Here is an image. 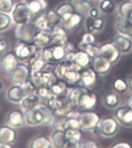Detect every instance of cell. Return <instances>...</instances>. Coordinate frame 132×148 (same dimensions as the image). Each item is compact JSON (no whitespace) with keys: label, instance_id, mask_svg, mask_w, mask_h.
<instances>
[{"label":"cell","instance_id":"6da1fadb","mask_svg":"<svg viewBox=\"0 0 132 148\" xmlns=\"http://www.w3.org/2000/svg\"><path fill=\"white\" fill-rule=\"evenodd\" d=\"M80 69L74 62L64 60L58 62L54 72L59 79H62L69 84H75L80 82Z\"/></svg>","mask_w":132,"mask_h":148},{"label":"cell","instance_id":"7a4b0ae2","mask_svg":"<svg viewBox=\"0 0 132 148\" xmlns=\"http://www.w3.org/2000/svg\"><path fill=\"white\" fill-rule=\"evenodd\" d=\"M39 30L33 21H29L27 23L17 24L15 35L19 41L31 43L34 42L35 36Z\"/></svg>","mask_w":132,"mask_h":148},{"label":"cell","instance_id":"3957f363","mask_svg":"<svg viewBox=\"0 0 132 148\" xmlns=\"http://www.w3.org/2000/svg\"><path fill=\"white\" fill-rule=\"evenodd\" d=\"M67 53V47L58 44H50L42 49V55L50 63H58L64 60Z\"/></svg>","mask_w":132,"mask_h":148},{"label":"cell","instance_id":"277c9868","mask_svg":"<svg viewBox=\"0 0 132 148\" xmlns=\"http://www.w3.org/2000/svg\"><path fill=\"white\" fill-rule=\"evenodd\" d=\"M54 69H48V63H47L44 70L36 73L33 75H31L30 78L34 81L35 84L36 85L37 87H40V86L50 87L54 83H56L59 79L57 76L56 75Z\"/></svg>","mask_w":132,"mask_h":148},{"label":"cell","instance_id":"5b68a950","mask_svg":"<svg viewBox=\"0 0 132 148\" xmlns=\"http://www.w3.org/2000/svg\"><path fill=\"white\" fill-rule=\"evenodd\" d=\"M40 49L42 48H39L34 42L29 43V42L19 41L16 44L14 53H16L19 60L22 61H26V60H30L32 56H34Z\"/></svg>","mask_w":132,"mask_h":148},{"label":"cell","instance_id":"8992f818","mask_svg":"<svg viewBox=\"0 0 132 148\" xmlns=\"http://www.w3.org/2000/svg\"><path fill=\"white\" fill-rule=\"evenodd\" d=\"M97 102V97L94 92L84 86H81V90L76 100V106L84 110L94 108Z\"/></svg>","mask_w":132,"mask_h":148},{"label":"cell","instance_id":"52a82bcc","mask_svg":"<svg viewBox=\"0 0 132 148\" xmlns=\"http://www.w3.org/2000/svg\"><path fill=\"white\" fill-rule=\"evenodd\" d=\"M118 127V120L112 117H105L100 120L94 130H97L98 134L104 137H111L117 134Z\"/></svg>","mask_w":132,"mask_h":148},{"label":"cell","instance_id":"ba28073f","mask_svg":"<svg viewBox=\"0 0 132 148\" xmlns=\"http://www.w3.org/2000/svg\"><path fill=\"white\" fill-rule=\"evenodd\" d=\"M79 120L82 131H92L97 127L100 119L94 112L87 111L80 113Z\"/></svg>","mask_w":132,"mask_h":148},{"label":"cell","instance_id":"9c48e42d","mask_svg":"<svg viewBox=\"0 0 132 148\" xmlns=\"http://www.w3.org/2000/svg\"><path fill=\"white\" fill-rule=\"evenodd\" d=\"M30 77V69L29 66L23 63H19L10 73L9 78L15 84L21 85Z\"/></svg>","mask_w":132,"mask_h":148},{"label":"cell","instance_id":"30bf717a","mask_svg":"<svg viewBox=\"0 0 132 148\" xmlns=\"http://www.w3.org/2000/svg\"><path fill=\"white\" fill-rule=\"evenodd\" d=\"M12 16L16 24H22L30 21L31 16L27 4L23 2L16 4L12 11Z\"/></svg>","mask_w":132,"mask_h":148},{"label":"cell","instance_id":"8fae6325","mask_svg":"<svg viewBox=\"0 0 132 148\" xmlns=\"http://www.w3.org/2000/svg\"><path fill=\"white\" fill-rule=\"evenodd\" d=\"M98 74L94 71L93 68L87 66L80 69V82L81 86L88 89L94 86L97 82Z\"/></svg>","mask_w":132,"mask_h":148},{"label":"cell","instance_id":"7c38bea8","mask_svg":"<svg viewBox=\"0 0 132 148\" xmlns=\"http://www.w3.org/2000/svg\"><path fill=\"white\" fill-rule=\"evenodd\" d=\"M115 118L118 123L125 127H132V107L123 106L115 110Z\"/></svg>","mask_w":132,"mask_h":148},{"label":"cell","instance_id":"4fadbf2b","mask_svg":"<svg viewBox=\"0 0 132 148\" xmlns=\"http://www.w3.org/2000/svg\"><path fill=\"white\" fill-rule=\"evenodd\" d=\"M48 62H46L42 55V49L38 53L29 60V67L30 69V76L41 72L45 69Z\"/></svg>","mask_w":132,"mask_h":148},{"label":"cell","instance_id":"5bb4252c","mask_svg":"<svg viewBox=\"0 0 132 148\" xmlns=\"http://www.w3.org/2000/svg\"><path fill=\"white\" fill-rule=\"evenodd\" d=\"M112 63L117 62L120 58V53L113 43H105L100 47V55Z\"/></svg>","mask_w":132,"mask_h":148},{"label":"cell","instance_id":"9a60e30c","mask_svg":"<svg viewBox=\"0 0 132 148\" xmlns=\"http://www.w3.org/2000/svg\"><path fill=\"white\" fill-rule=\"evenodd\" d=\"M112 64L109 60L101 56H98L93 59L92 68L98 75H105L111 71Z\"/></svg>","mask_w":132,"mask_h":148},{"label":"cell","instance_id":"2e32d148","mask_svg":"<svg viewBox=\"0 0 132 148\" xmlns=\"http://www.w3.org/2000/svg\"><path fill=\"white\" fill-rule=\"evenodd\" d=\"M82 22V16L81 14L78 12H74V13L69 15L66 18H63L60 23V25L67 32H71L75 29L77 26Z\"/></svg>","mask_w":132,"mask_h":148},{"label":"cell","instance_id":"e0dca14e","mask_svg":"<svg viewBox=\"0 0 132 148\" xmlns=\"http://www.w3.org/2000/svg\"><path fill=\"white\" fill-rule=\"evenodd\" d=\"M53 41V34L51 29L39 30L34 39V42L39 48H45L50 46Z\"/></svg>","mask_w":132,"mask_h":148},{"label":"cell","instance_id":"ac0fdd59","mask_svg":"<svg viewBox=\"0 0 132 148\" xmlns=\"http://www.w3.org/2000/svg\"><path fill=\"white\" fill-rule=\"evenodd\" d=\"M32 21H34L36 18L41 14L43 13L44 10L47 6V3L45 0H31L27 4Z\"/></svg>","mask_w":132,"mask_h":148},{"label":"cell","instance_id":"d6986e66","mask_svg":"<svg viewBox=\"0 0 132 148\" xmlns=\"http://www.w3.org/2000/svg\"><path fill=\"white\" fill-rule=\"evenodd\" d=\"M51 31L53 34V41L51 44H58L67 47L69 44L67 39V32L60 24L51 28Z\"/></svg>","mask_w":132,"mask_h":148},{"label":"cell","instance_id":"ffe728a7","mask_svg":"<svg viewBox=\"0 0 132 148\" xmlns=\"http://www.w3.org/2000/svg\"><path fill=\"white\" fill-rule=\"evenodd\" d=\"M25 123L29 125H41L43 121V113L39 106L33 109L25 110Z\"/></svg>","mask_w":132,"mask_h":148},{"label":"cell","instance_id":"44dd1931","mask_svg":"<svg viewBox=\"0 0 132 148\" xmlns=\"http://www.w3.org/2000/svg\"><path fill=\"white\" fill-rule=\"evenodd\" d=\"M115 27L119 34L132 38V20L120 16L116 21Z\"/></svg>","mask_w":132,"mask_h":148},{"label":"cell","instance_id":"7402d4cb","mask_svg":"<svg viewBox=\"0 0 132 148\" xmlns=\"http://www.w3.org/2000/svg\"><path fill=\"white\" fill-rule=\"evenodd\" d=\"M18 60V57L16 56L15 53L10 52V53H6V55L2 56L0 61L2 69L5 72L10 73L19 64Z\"/></svg>","mask_w":132,"mask_h":148},{"label":"cell","instance_id":"603a6c76","mask_svg":"<svg viewBox=\"0 0 132 148\" xmlns=\"http://www.w3.org/2000/svg\"><path fill=\"white\" fill-rule=\"evenodd\" d=\"M113 43L120 53H129L132 49V42L130 38L121 34L118 35L115 37Z\"/></svg>","mask_w":132,"mask_h":148},{"label":"cell","instance_id":"cb8c5ba5","mask_svg":"<svg viewBox=\"0 0 132 148\" xmlns=\"http://www.w3.org/2000/svg\"><path fill=\"white\" fill-rule=\"evenodd\" d=\"M25 123L24 113L20 110H13L8 116V124L12 127H21Z\"/></svg>","mask_w":132,"mask_h":148},{"label":"cell","instance_id":"d4e9b609","mask_svg":"<svg viewBox=\"0 0 132 148\" xmlns=\"http://www.w3.org/2000/svg\"><path fill=\"white\" fill-rule=\"evenodd\" d=\"M92 61L93 58L87 53L80 49L75 53V57H74L73 62L81 69L85 67L89 66V65L92 63Z\"/></svg>","mask_w":132,"mask_h":148},{"label":"cell","instance_id":"484cf974","mask_svg":"<svg viewBox=\"0 0 132 148\" xmlns=\"http://www.w3.org/2000/svg\"><path fill=\"white\" fill-rule=\"evenodd\" d=\"M16 132L11 126L3 125L0 127V141L11 144L16 140Z\"/></svg>","mask_w":132,"mask_h":148},{"label":"cell","instance_id":"4316f807","mask_svg":"<svg viewBox=\"0 0 132 148\" xmlns=\"http://www.w3.org/2000/svg\"><path fill=\"white\" fill-rule=\"evenodd\" d=\"M7 97L10 101L19 103L22 101L23 98L25 97V93L22 86L16 84L9 88L8 90V93H7Z\"/></svg>","mask_w":132,"mask_h":148},{"label":"cell","instance_id":"83f0119b","mask_svg":"<svg viewBox=\"0 0 132 148\" xmlns=\"http://www.w3.org/2000/svg\"><path fill=\"white\" fill-rule=\"evenodd\" d=\"M51 92L56 97H62V96H66L67 90L69 88V83L62 79H58L56 83H54L50 87Z\"/></svg>","mask_w":132,"mask_h":148},{"label":"cell","instance_id":"f1b7e54d","mask_svg":"<svg viewBox=\"0 0 132 148\" xmlns=\"http://www.w3.org/2000/svg\"><path fill=\"white\" fill-rule=\"evenodd\" d=\"M104 26V20L102 18H89L86 21V27L89 32H97L103 29Z\"/></svg>","mask_w":132,"mask_h":148},{"label":"cell","instance_id":"f546056e","mask_svg":"<svg viewBox=\"0 0 132 148\" xmlns=\"http://www.w3.org/2000/svg\"><path fill=\"white\" fill-rule=\"evenodd\" d=\"M51 140H52L53 147L58 148L65 147V145H66L67 141L65 130H55V131L53 132V134H52Z\"/></svg>","mask_w":132,"mask_h":148},{"label":"cell","instance_id":"4dcf8cb0","mask_svg":"<svg viewBox=\"0 0 132 148\" xmlns=\"http://www.w3.org/2000/svg\"><path fill=\"white\" fill-rule=\"evenodd\" d=\"M39 100H40L39 97L36 94V92H34V93L26 95L21 101V103H22V106L25 110H30V109L36 108L39 106Z\"/></svg>","mask_w":132,"mask_h":148},{"label":"cell","instance_id":"1f68e13d","mask_svg":"<svg viewBox=\"0 0 132 148\" xmlns=\"http://www.w3.org/2000/svg\"><path fill=\"white\" fill-rule=\"evenodd\" d=\"M52 147V140L46 136H39L35 137L30 145V147L32 148H50Z\"/></svg>","mask_w":132,"mask_h":148},{"label":"cell","instance_id":"d6a6232c","mask_svg":"<svg viewBox=\"0 0 132 148\" xmlns=\"http://www.w3.org/2000/svg\"><path fill=\"white\" fill-rule=\"evenodd\" d=\"M120 17L132 20V1H125L118 7Z\"/></svg>","mask_w":132,"mask_h":148},{"label":"cell","instance_id":"836d02e7","mask_svg":"<svg viewBox=\"0 0 132 148\" xmlns=\"http://www.w3.org/2000/svg\"><path fill=\"white\" fill-rule=\"evenodd\" d=\"M46 21L48 23L50 29L54 27L56 25H60L62 21L61 16L58 14L56 10H49L46 13H45Z\"/></svg>","mask_w":132,"mask_h":148},{"label":"cell","instance_id":"e575fe53","mask_svg":"<svg viewBox=\"0 0 132 148\" xmlns=\"http://www.w3.org/2000/svg\"><path fill=\"white\" fill-rule=\"evenodd\" d=\"M71 3L76 12L80 14L87 13L91 8L90 2L87 0H72Z\"/></svg>","mask_w":132,"mask_h":148},{"label":"cell","instance_id":"d590c367","mask_svg":"<svg viewBox=\"0 0 132 148\" xmlns=\"http://www.w3.org/2000/svg\"><path fill=\"white\" fill-rule=\"evenodd\" d=\"M43 113V121H42L41 125L46 126L53 123V119H54V113L52 112L51 109H50L46 105H41L39 106Z\"/></svg>","mask_w":132,"mask_h":148},{"label":"cell","instance_id":"8d00e7d4","mask_svg":"<svg viewBox=\"0 0 132 148\" xmlns=\"http://www.w3.org/2000/svg\"><path fill=\"white\" fill-rule=\"evenodd\" d=\"M104 103L105 106L109 108H115L120 103V99L118 95L115 92H109L105 95Z\"/></svg>","mask_w":132,"mask_h":148},{"label":"cell","instance_id":"74e56055","mask_svg":"<svg viewBox=\"0 0 132 148\" xmlns=\"http://www.w3.org/2000/svg\"><path fill=\"white\" fill-rule=\"evenodd\" d=\"M56 12L61 16V18L63 19V18H66L69 15L76 12V10H75V8L72 5L71 2L70 3L67 2V3H63V4L60 5L56 9Z\"/></svg>","mask_w":132,"mask_h":148},{"label":"cell","instance_id":"f35d334b","mask_svg":"<svg viewBox=\"0 0 132 148\" xmlns=\"http://www.w3.org/2000/svg\"><path fill=\"white\" fill-rule=\"evenodd\" d=\"M79 49L80 50L85 51L91 57H97L100 55V47L96 46L95 44H89V45H83V46H79Z\"/></svg>","mask_w":132,"mask_h":148},{"label":"cell","instance_id":"ab89813d","mask_svg":"<svg viewBox=\"0 0 132 148\" xmlns=\"http://www.w3.org/2000/svg\"><path fill=\"white\" fill-rule=\"evenodd\" d=\"M21 86H22V87H23V90L25 92V96L28 94H30V93H34V92H36V85L35 84L34 81L32 80L30 77L27 79L24 83H22Z\"/></svg>","mask_w":132,"mask_h":148},{"label":"cell","instance_id":"60d3db41","mask_svg":"<svg viewBox=\"0 0 132 148\" xmlns=\"http://www.w3.org/2000/svg\"><path fill=\"white\" fill-rule=\"evenodd\" d=\"M36 94L39 97V98L43 99L44 103L50 99L51 97H53L54 95L53 92H51L50 88V87H45V86H40V87H37L36 90Z\"/></svg>","mask_w":132,"mask_h":148},{"label":"cell","instance_id":"b9f144b4","mask_svg":"<svg viewBox=\"0 0 132 148\" xmlns=\"http://www.w3.org/2000/svg\"><path fill=\"white\" fill-rule=\"evenodd\" d=\"M68 129H80V123L79 117L67 116L65 121V130Z\"/></svg>","mask_w":132,"mask_h":148},{"label":"cell","instance_id":"7bdbcfd3","mask_svg":"<svg viewBox=\"0 0 132 148\" xmlns=\"http://www.w3.org/2000/svg\"><path fill=\"white\" fill-rule=\"evenodd\" d=\"M100 9L104 13L110 14L115 9V3L112 0H101L100 3Z\"/></svg>","mask_w":132,"mask_h":148},{"label":"cell","instance_id":"ee69618b","mask_svg":"<svg viewBox=\"0 0 132 148\" xmlns=\"http://www.w3.org/2000/svg\"><path fill=\"white\" fill-rule=\"evenodd\" d=\"M128 84L122 79H117L113 83V90L118 93H124L128 90Z\"/></svg>","mask_w":132,"mask_h":148},{"label":"cell","instance_id":"f6af8a7d","mask_svg":"<svg viewBox=\"0 0 132 148\" xmlns=\"http://www.w3.org/2000/svg\"><path fill=\"white\" fill-rule=\"evenodd\" d=\"M13 0H0V12L10 13L14 8Z\"/></svg>","mask_w":132,"mask_h":148},{"label":"cell","instance_id":"bcb514c9","mask_svg":"<svg viewBox=\"0 0 132 148\" xmlns=\"http://www.w3.org/2000/svg\"><path fill=\"white\" fill-rule=\"evenodd\" d=\"M67 138L69 140L80 141L82 136V130L79 129H68L65 130Z\"/></svg>","mask_w":132,"mask_h":148},{"label":"cell","instance_id":"7dc6e473","mask_svg":"<svg viewBox=\"0 0 132 148\" xmlns=\"http://www.w3.org/2000/svg\"><path fill=\"white\" fill-rule=\"evenodd\" d=\"M11 17L7 13L0 12V31L6 29L11 24Z\"/></svg>","mask_w":132,"mask_h":148},{"label":"cell","instance_id":"c3c4849f","mask_svg":"<svg viewBox=\"0 0 132 148\" xmlns=\"http://www.w3.org/2000/svg\"><path fill=\"white\" fill-rule=\"evenodd\" d=\"M67 116H54L53 121V125L55 130H65V121Z\"/></svg>","mask_w":132,"mask_h":148},{"label":"cell","instance_id":"681fc988","mask_svg":"<svg viewBox=\"0 0 132 148\" xmlns=\"http://www.w3.org/2000/svg\"><path fill=\"white\" fill-rule=\"evenodd\" d=\"M33 22L36 23V26L38 27V29H39V30L50 29V27H49L48 25V23H47V21H46L45 13L41 14V15L38 16Z\"/></svg>","mask_w":132,"mask_h":148},{"label":"cell","instance_id":"f907efd6","mask_svg":"<svg viewBox=\"0 0 132 148\" xmlns=\"http://www.w3.org/2000/svg\"><path fill=\"white\" fill-rule=\"evenodd\" d=\"M96 39L94 36L92 32H86L85 34L82 36L81 42L79 44V46H83V45H89V44H94Z\"/></svg>","mask_w":132,"mask_h":148},{"label":"cell","instance_id":"816d5d0a","mask_svg":"<svg viewBox=\"0 0 132 148\" xmlns=\"http://www.w3.org/2000/svg\"><path fill=\"white\" fill-rule=\"evenodd\" d=\"M65 147H80V141L74 140H69L67 139V143L65 145Z\"/></svg>","mask_w":132,"mask_h":148},{"label":"cell","instance_id":"f5cc1de1","mask_svg":"<svg viewBox=\"0 0 132 148\" xmlns=\"http://www.w3.org/2000/svg\"><path fill=\"white\" fill-rule=\"evenodd\" d=\"M98 146L97 145V143L95 141L93 140H87L85 142H83V144H81L80 147H84V148H95L97 147Z\"/></svg>","mask_w":132,"mask_h":148},{"label":"cell","instance_id":"db71d44e","mask_svg":"<svg viewBox=\"0 0 132 148\" xmlns=\"http://www.w3.org/2000/svg\"><path fill=\"white\" fill-rule=\"evenodd\" d=\"M8 46H9V44L6 39L0 38V53H4L5 51L7 50Z\"/></svg>","mask_w":132,"mask_h":148},{"label":"cell","instance_id":"11a10c76","mask_svg":"<svg viewBox=\"0 0 132 148\" xmlns=\"http://www.w3.org/2000/svg\"><path fill=\"white\" fill-rule=\"evenodd\" d=\"M88 13H89V16L91 18H97V17H99V11L96 8H90V9L88 12Z\"/></svg>","mask_w":132,"mask_h":148},{"label":"cell","instance_id":"9f6ffc18","mask_svg":"<svg viewBox=\"0 0 132 148\" xmlns=\"http://www.w3.org/2000/svg\"><path fill=\"white\" fill-rule=\"evenodd\" d=\"M112 147L113 148H130L131 145H129L127 143L125 142H118V143H115L112 146Z\"/></svg>","mask_w":132,"mask_h":148},{"label":"cell","instance_id":"6f0895ef","mask_svg":"<svg viewBox=\"0 0 132 148\" xmlns=\"http://www.w3.org/2000/svg\"><path fill=\"white\" fill-rule=\"evenodd\" d=\"M12 145L9 143H5L2 141H0V148H11Z\"/></svg>","mask_w":132,"mask_h":148},{"label":"cell","instance_id":"680465c9","mask_svg":"<svg viewBox=\"0 0 132 148\" xmlns=\"http://www.w3.org/2000/svg\"><path fill=\"white\" fill-rule=\"evenodd\" d=\"M128 85H129V86L132 89V77H131V79H130V81H129V84H128Z\"/></svg>","mask_w":132,"mask_h":148},{"label":"cell","instance_id":"91938a15","mask_svg":"<svg viewBox=\"0 0 132 148\" xmlns=\"http://www.w3.org/2000/svg\"><path fill=\"white\" fill-rule=\"evenodd\" d=\"M2 81H1V79H0V90H2Z\"/></svg>","mask_w":132,"mask_h":148},{"label":"cell","instance_id":"94428289","mask_svg":"<svg viewBox=\"0 0 132 148\" xmlns=\"http://www.w3.org/2000/svg\"><path fill=\"white\" fill-rule=\"evenodd\" d=\"M24 1H26V2H30V1H31V0H24Z\"/></svg>","mask_w":132,"mask_h":148}]
</instances>
